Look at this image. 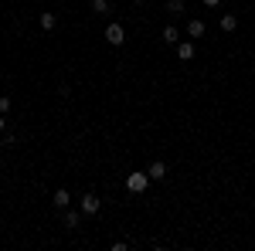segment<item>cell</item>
<instances>
[{
	"mask_svg": "<svg viewBox=\"0 0 255 251\" xmlns=\"http://www.w3.org/2000/svg\"><path fill=\"white\" fill-rule=\"evenodd\" d=\"M177 58H180V61H191V58H194V44H191V41L177 44Z\"/></svg>",
	"mask_w": 255,
	"mask_h": 251,
	"instance_id": "6",
	"label": "cell"
},
{
	"mask_svg": "<svg viewBox=\"0 0 255 251\" xmlns=\"http://www.w3.org/2000/svg\"><path fill=\"white\" fill-rule=\"evenodd\" d=\"M204 31H208L204 20H191V24H187V34H191V38H204Z\"/></svg>",
	"mask_w": 255,
	"mask_h": 251,
	"instance_id": "7",
	"label": "cell"
},
{
	"mask_svg": "<svg viewBox=\"0 0 255 251\" xmlns=\"http://www.w3.org/2000/svg\"><path fill=\"white\" fill-rule=\"evenodd\" d=\"M218 3H221V0H204V7H218Z\"/></svg>",
	"mask_w": 255,
	"mask_h": 251,
	"instance_id": "15",
	"label": "cell"
},
{
	"mask_svg": "<svg viewBox=\"0 0 255 251\" xmlns=\"http://www.w3.org/2000/svg\"><path fill=\"white\" fill-rule=\"evenodd\" d=\"M167 10H170V14H180V10H184V0H170Z\"/></svg>",
	"mask_w": 255,
	"mask_h": 251,
	"instance_id": "13",
	"label": "cell"
},
{
	"mask_svg": "<svg viewBox=\"0 0 255 251\" xmlns=\"http://www.w3.org/2000/svg\"><path fill=\"white\" fill-rule=\"evenodd\" d=\"M3 126H7V119H3V112H0V133H3Z\"/></svg>",
	"mask_w": 255,
	"mask_h": 251,
	"instance_id": "16",
	"label": "cell"
},
{
	"mask_svg": "<svg viewBox=\"0 0 255 251\" xmlns=\"http://www.w3.org/2000/svg\"><path fill=\"white\" fill-rule=\"evenodd\" d=\"M235 27H238V17H235V14H225V17H221V31H225V34H232Z\"/></svg>",
	"mask_w": 255,
	"mask_h": 251,
	"instance_id": "8",
	"label": "cell"
},
{
	"mask_svg": "<svg viewBox=\"0 0 255 251\" xmlns=\"http://www.w3.org/2000/svg\"><path fill=\"white\" fill-rule=\"evenodd\" d=\"M106 41H109L113 48H119V44L126 41V31H123V24H109V27H106Z\"/></svg>",
	"mask_w": 255,
	"mask_h": 251,
	"instance_id": "2",
	"label": "cell"
},
{
	"mask_svg": "<svg viewBox=\"0 0 255 251\" xmlns=\"http://www.w3.org/2000/svg\"><path fill=\"white\" fill-rule=\"evenodd\" d=\"M7 109H10V98H7V95H0V112H7Z\"/></svg>",
	"mask_w": 255,
	"mask_h": 251,
	"instance_id": "14",
	"label": "cell"
},
{
	"mask_svg": "<svg viewBox=\"0 0 255 251\" xmlns=\"http://www.w3.org/2000/svg\"><path fill=\"white\" fill-rule=\"evenodd\" d=\"M136 3H139V0H136Z\"/></svg>",
	"mask_w": 255,
	"mask_h": 251,
	"instance_id": "17",
	"label": "cell"
},
{
	"mask_svg": "<svg viewBox=\"0 0 255 251\" xmlns=\"http://www.w3.org/2000/svg\"><path fill=\"white\" fill-rule=\"evenodd\" d=\"M146 173H150V180H163V176H167V163H163V160L150 163V170H146Z\"/></svg>",
	"mask_w": 255,
	"mask_h": 251,
	"instance_id": "5",
	"label": "cell"
},
{
	"mask_svg": "<svg viewBox=\"0 0 255 251\" xmlns=\"http://www.w3.org/2000/svg\"><path fill=\"white\" fill-rule=\"evenodd\" d=\"M51 204H55V207H61V211H65V207H68V204H72V193L65 190V187H61V190H55V197H51Z\"/></svg>",
	"mask_w": 255,
	"mask_h": 251,
	"instance_id": "4",
	"label": "cell"
},
{
	"mask_svg": "<svg viewBox=\"0 0 255 251\" xmlns=\"http://www.w3.org/2000/svg\"><path fill=\"white\" fill-rule=\"evenodd\" d=\"M99 207H102V200H99L96 193H85L82 197V214H99Z\"/></svg>",
	"mask_w": 255,
	"mask_h": 251,
	"instance_id": "3",
	"label": "cell"
},
{
	"mask_svg": "<svg viewBox=\"0 0 255 251\" xmlns=\"http://www.w3.org/2000/svg\"><path fill=\"white\" fill-rule=\"evenodd\" d=\"M92 14H109V0H92Z\"/></svg>",
	"mask_w": 255,
	"mask_h": 251,
	"instance_id": "12",
	"label": "cell"
},
{
	"mask_svg": "<svg viewBox=\"0 0 255 251\" xmlns=\"http://www.w3.org/2000/svg\"><path fill=\"white\" fill-rule=\"evenodd\" d=\"M146 183H150V173H129L126 176V190L129 193H143Z\"/></svg>",
	"mask_w": 255,
	"mask_h": 251,
	"instance_id": "1",
	"label": "cell"
},
{
	"mask_svg": "<svg viewBox=\"0 0 255 251\" xmlns=\"http://www.w3.org/2000/svg\"><path fill=\"white\" fill-rule=\"evenodd\" d=\"M177 38H180L177 27H174V24H167V27H163V41H167V44H177Z\"/></svg>",
	"mask_w": 255,
	"mask_h": 251,
	"instance_id": "11",
	"label": "cell"
},
{
	"mask_svg": "<svg viewBox=\"0 0 255 251\" xmlns=\"http://www.w3.org/2000/svg\"><path fill=\"white\" fill-rule=\"evenodd\" d=\"M41 31H55V14H51V10L41 14Z\"/></svg>",
	"mask_w": 255,
	"mask_h": 251,
	"instance_id": "9",
	"label": "cell"
},
{
	"mask_svg": "<svg viewBox=\"0 0 255 251\" xmlns=\"http://www.w3.org/2000/svg\"><path fill=\"white\" fill-rule=\"evenodd\" d=\"M79 221H82L79 211H68V207H65V224H68V228H79Z\"/></svg>",
	"mask_w": 255,
	"mask_h": 251,
	"instance_id": "10",
	"label": "cell"
}]
</instances>
